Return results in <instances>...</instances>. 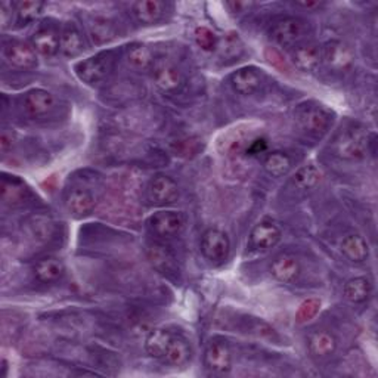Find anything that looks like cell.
Instances as JSON below:
<instances>
[{
	"mask_svg": "<svg viewBox=\"0 0 378 378\" xmlns=\"http://www.w3.org/2000/svg\"><path fill=\"white\" fill-rule=\"evenodd\" d=\"M12 12H14V5L9 2H4L2 6H0V16H2L4 27H8L9 18H12Z\"/></svg>",
	"mask_w": 378,
	"mask_h": 378,
	"instance_id": "39",
	"label": "cell"
},
{
	"mask_svg": "<svg viewBox=\"0 0 378 378\" xmlns=\"http://www.w3.org/2000/svg\"><path fill=\"white\" fill-rule=\"evenodd\" d=\"M60 39L61 36L52 27H43L39 31H36L33 36V46L34 49L45 55L53 56L60 50Z\"/></svg>",
	"mask_w": 378,
	"mask_h": 378,
	"instance_id": "20",
	"label": "cell"
},
{
	"mask_svg": "<svg viewBox=\"0 0 378 378\" xmlns=\"http://www.w3.org/2000/svg\"><path fill=\"white\" fill-rule=\"evenodd\" d=\"M205 367L212 372L223 375L228 374L232 367V355L230 346L225 342H213L209 345L204 355Z\"/></svg>",
	"mask_w": 378,
	"mask_h": 378,
	"instance_id": "10",
	"label": "cell"
},
{
	"mask_svg": "<svg viewBox=\"0 0 378 378\" xmlns=\"http://www.w3.org/2000/svg\"><path fill=\"white\" fill-rule=\"evenodd\" d=\"M345 296L352 303H364L371 296V284L367 278L350 279L345 286Z\"/></svg>",
	"mask_w": 378,
	"mask_h": 378,
	"instance_id": "29",
	"label": "cell"
},
{
	"mask_svg": "<svg viewBox=\"0 0 378 378\" xmlns=\"http://www.w3.org/2000/svg\"><path fill=\"white\" fill-rule=\"evenodd\" d=\"M226 6L231 9V12H249L254 4L253 2H226Z\"/></svg>",
	"mask_w": 378,
	"mask_h": 378,
	"instance_id": "40",
	"label": "cell"
},
{
	"mask_svg": "<svg viewBox=\"0 0 378 378\" xmlns=\"http://www.w3.org/2000/svg\"><path fill=\"white\" fill-rule=\"evenodd\" d=\"M296 6L305 8V9H315V8H319L320 4L319 2H296Z\"/></svg>",
	"mask_w": 378,
	"mask_h": 378,
	"instance_id": "42",
	"label": "cell"
},
{
	"mask_svg": "<svg viewBox=\"0 0 378 378\" xmlns=\"http://www.w3.org/2000/svg\"><path fill=\"white\" fill-rule=\"evenodd\" d=\"M34 275L43 284H50L58 281L64 275V264L55 257H46L36 263Z\"/></svg>",
	"mask_w": 378,
	"mask_h": 378,
	"instance_id": "22",
	"label": "cell"
},
{
	"mask_svg": "<svg viewBox=\"0 0 378 378\" xmlns=\"http://www.w3.org/2000/svg\"><path fill=\"white\" fill-rule=\"evenodd\" d=\"M231 242L225 232L219 230L205 231L201 238V252L207 260L223 263L230 256Z\"/></svg>",
	"mask_w": 378,
	"mask_h": 378,
	"instance_id": "7",
	"label": "cell"
},
{
	"mask_svg": "<svg viewBox=\"0 0 378 378\" xmlns=\"http://www.w3.org/2000/svg\"><path fill=\"white\" fill-rule=\"evenodd\" d=\"M151 71H153V79L156 86L166 93H175L183 85L180 71L168 60L161 58L156 61Z\"/></svg>",
	"mask_w": 378,
	"mask_h": 378,
	"instance_id": "8",
	"label": "cell"
},
{
	"mask_svg": "<svg viewBox=\"0 0 378 378\" xmlns=\"http://www.w3.org/2000/svg\"><path fill=\"white\" fill-rule=\"evenodd\" d=\"M369 139L364 129H349L334 142L335 156L343 160H362L368 154Z\"/></svg>",
	"mask_w": 378,
	"mask_h": 378,
	"instance_id": "1",
	"label": "cell"
},
{
	"mask_svg": "<svg viewBox=\"0 0 378 378\" xmlns=\"http://www.w3.org/2000/svg\"><path fill=\"white\" fill-rule=\"evenodd\" d=\"M319 309H320V301L319 300L309 298V300L303 301V303L300 305V308L297 310V315H296L297 323H300V324L308 323V320H310V319H313L316 316Z\"/></svg>",
	"mask_w": 378,
	"mask_h": 378,
	"instance_id": "34",
	"label": "cell"
},
{
	"mask_svg": "<svg viewBox=\"0 0 378 378\" xmlns=\"http://www.w3.org/2000/svg\"><path fill=\"white\" fill-rule=\"evenodd\" d=\"M271 272L276 281L290 284L297 279L300 274V264L296 257L290 254H281L272 261Z\"/></svg>",
	"mask_w": 378,
	"mask_h": 378,
	"instance_id": "18",
	"label": "cell"
},
{
	"mask_svg": "<svg viewBox=\"0 0 378 378\" xmlns=\"http://www.w3.org/2000/svg\"><path fill=\"white\" fill-rule=\"evenodd\" d=\"M112 67H114V56H112V53H99L75 64L74 71L82 82L94 86L102 83L108 77Z\"/></svg>",
	"mask_w": 378,
	"mask_h": 378,
	"instance_id": "3",
	"label": "cell"
},
{
	"mask_svg": "<svg viewBox=\"0 0 378 378\" xmlns=\"http://www.w3.org/2000/svg\"><path fill=\"white\" fill-rule=\"evenodd\" d=\"M185 217L178 212H158L148 219L153 234L161 238H173L185 230Z\"/></svg>",
	"mask_w": 378,
	"mask_h": 378,
	"instance_id": "6",
	"label": "cell"
},
{
	"mask_svg": "<svg viewBox=\"0 0 378 378\" xmlns=\"http://www.w3.org/2000/svg\"><path fill=\"white\" fill-rule=\"evenodd\" d=\"M189 357H191V347H189L188 342L183 338H175L172 340V343H170L168 349H167V353L164 356L166 361L170 364V365H175V367H180V365H185Z\"/></svg>",
	"mask_w": 378,
	"mask_h": 378,
	"instance_id": "28",
	"label": "cell"
},
{
	"mask_svg": "<svg viewBox=\"0 0 378 378\" xmlns=\"http://www.w3.org/2000/svg\"><path fill=\"white\" fill-rule=\"evenodd\" d=\"M296 122L298 127L310 136H320L327 134L333 124V116L328 109L320 105H301L296 112Z\"/></svg>",
	"mask_w": 378,
	"mask_h": 378,
	"instance_id": "2",
	"label": "cell"
},
{
	"mask_svg": "<svg viewBox=\"0 0 378 378\" xmlns=\"http://www.w3.org/2000/svg\"><path fill=\"white\" fill-rule=\"evenodd\" d=\"M65 205L68 213L75 217L82 219L89 216L94 209V198L93 195L82 188H74L68 193L65 198Z\"/></svg>",
	"mask_w": 378,
	"mask_h": 378,
	"instance_id": "13",
	"label": "cell"
},
{
	"mask_svg": "<svg viewBox=\"0 0 378 378\" xmlns=\"http://www.w3.org/2000/svg\"><path fill=\"white\" fill-rule=\"evenodd\" d=\"M293 61L298 70L313 72L323 63V52L313 43H300L293 50Z\"/></svg>",
	"mask_w": 378,
	"mask_h": 378,
	"instance_id": "15",
	"label": "cell"
},
{
	"mask_svg": "<svg viewBox=\"0 0 378 378\" xmlns=\"http://www.w3.org/2000/svg\"><path fill=\"white\" fill-rule=\"evenodd\" d=\"M179 197L178 183L168 176H156L149 182L148 186V198L156 205H167L172 204Z\"/></svg>",
	"mask_w": 378,
	"mask_h": 378,
	"instance_id": "9",
	"label": "cell"
},
{
	"mask_svg": "<svg viewBox=\"0 0 378 378\" xmlns=\"http://www.w3.org/2000/svg\"><path fill=\"white\" fill-rule=\"evenodd\" d=\"M200 148H201V142L194 138L176 141L175 144H172L173 153L179 157H193L198 153Z\"/></svg>",
	"mask_w": 378,
	"mask_h": 378,
	"instance_id": "35",
	"label": "cell"
},
{
	"mask_svg": "<svg viewBox=\"0 0 378 378\" xmlns=\"http://www.w3.org/2000/svg\"><path fill=\"white\" fill-rule=\"evenodd\" d=\"M320 180V172L315 166H303L298 168L294 178L293 185L301 191H308V189L315 188Z\"/></svg>",
	"mask_w": 378,
	"mask_h": 378,
	"instance_id": "31",
	"label": "cell"
},
{
	"mask_svg": "<svg viewBox=\"0 0 378 378\" xmlns=\"http://www.w3.org/2000/svg\"><path fill=\"white\" fill-rule=\"evenodd\" d=\"M266 55H268V58H269V63L274 64L275 67H278L282 72H284V71H288V67H287L286 61L282 60V56H281L276 50H271V49H268V50H266Z\"/></svg>",
	"mask_w": 378,
	"mask_h": 378,
	"instance_id": "38",
	"label": "cell"
},
{
	"mask_svg": "<svg viewBox=\"0 0 378 378\" xmlns=\"http://www.w3.org/2000/svg\"><path fill=\"white\" fill-rule=\"evenodd\" d=\"M146 257L149 263L163 275H173L178 271V263L173 252L167 245L151 242L146 245Z\"/></svg>",
	"mask_w": 378,
	"mask_h": 378,
	"instance_id": "11",
	"label": "cell"
},
{
	"mask_svg": "<svg viewBox=\"0 0 378 378\" xmlns=\"http://www.w3.org/2000/svg\"><path fill=\"white\" fill-rule=\"evenodd\" d=\"M173 335L170 331L164 330V328H157L154 331H151L149 335L146 337V342H145V349L146 353L153 357H164L167 353V349L172 343Z\"/></svg>",
	"mask_w": 378,
	"mask_h": 378,
	"instance_id": "23",
	"label": "cell"
},
{
	"mask_svg": "<svg viewBox=\"0 0 378 378\" xmlns=\"http://www.w3.org/2000/svg\"><path fill=\"white\" fill-rule=\"evenodd\" d=\"M323 61L335 72H343L353 67L355 53L349 45L340 40H331L324 46Z\"/></svg>",
	"mask_w": 378,
	"mask_h": 378,
	"instance_id": "5",
	"label": "cell"
},
{
	"mask_svg": "<svg viewBox=\"0 0 378 378\" xmlns=\"http://www.w3.org/2000/svg\"><path fill=\"white\" fill-rule=\"evenodd\" d=\"M4 55L8 63L16 68L30 70L37 65V56L33 48L23 42H9L4 48Z\"/></svg>",
	"mask_w": 378,
	"mask_h": 378,
	"instance_id": "12",
	"label": "cell"
},
{
	"mask_svg": "<svg viewBox=\"0 0 378 378\" xmlns=\"http://www.w3.org/2000/svg\"><path fill=\"white\" fill-rule=\"evenodd\" d=\"M220 49L223 56H238L242 52V45L238 34L226 36L220 45Z\"/></svg>",
	"mask_w": 378,
	"mask_h": 378,
	"instance_id": "36",
	"label": "cell"
},
{
	"mask_svg": "<svg viewBox=\"0 0 378 378\" xmlns=\"http://www.w3.org/2000/svg\"><path fill=\"white\" fill-rule=\"evenodd\" d=\"M60 50L70 58H74L82 53L83 50V40L80 33L75 30V27L68 26L63 30L60 39Z\"/></svg>",
	"mask_w": 378,
	"mask_h": 378,
	"instance_id": "27",
	"label": "cell"
},
{
	"mask_svg": "<svg viewBox=\"0 0 378 378\" xmlns=\"http://www.w3.org/2000/svg\"><path fill=\"white\" fill-rule=\"evenodd\" d=\"M266 148H268L266 139L260 138V139H256L254 142L250 144V146L247 148V154L249 156H259V154L264 153V151H266Z\"/></svg>",
	"mask_w": 378,
	"mask_h": 378,
	"instance_id": "37",
	"label": "cell"
},
{
	"mask_svg": "<svg viewBox=\"0 0 378 378\" xmlns=\"http://www.w3.org/2000/svg\"><path fill=\"white\" fill-rule=\"evenodd\" d=\"M131 12L139 23L156 24L166 12V4L160 2V0H139V2L131 5Z\"/></svg>",
	"mask_w": 378,
	"mask_h": 378,
	"instance_id": "17",
	"label": "cell"
},
{
	"mask_svg": "<svg viewBox=\"0 0 378 378\" xmlns=\"http://www.w3.org/2000/svg\"><path fill=\"white\" fill-rule=\"evenodd\" d=\"M281 231L274 222L263 220L254 226L250 235V242L257 250H269L279 242Z\"/></svg>",
	"mask_w": 378,
	"mask_h": 378,
	"instance_id": "14",
	"label": "cell"
},
{
	"mask_svg": "<svg viewBox=\"0 0 378 378\" xmlns=\"http://www.w3.org/2000/svg\"><path fill=\"white\" fill-rule=\"evenodd\" d=\"M12 141H14L12 134H9L8 130H4L2 136H0V149L6 153V151H9V148H12Z\"/></svg>",
	"mask_w": 378,
	"mask_h": 378,
	"instance_id": "41",
	"label": "cell"
},
{
	"mask_svg": "<svg viewBox=\"0 0 378 378\" xmlns=\"http://www.w3.org/2000/svg\"><path fill=\"white\" fill-rule=\"evenodd\" d=\"M231 85L239 94H253L261 85V75L253 67H244L231 75Z\"/></svg>",
	"mask_w": 378,
	"mask_h": 378,
	"instance_id": "16",
	"label": "cell"
},
{
	"mask_svg": "<svg viewBox=\"0 0 378 378\" xmlns=\"http://www.w3.org/2000/svg\"><path fill=\"white\" fill-rule=\"evenodd\" d=\"M195 42L205 52L215 50L217 48V43H219L216 34L207 27H198L195 30Z\"/></svg>",
	"mask_w": 378,
	"mask_h": 378,
	"instance_id": "33",
	"label": "cell"
},
{
	"mask_svg": "<svg viewBox=\"0 0 378 378\" xmlns=\"http://www.w3.org/2000/svg\"><path fill=\"white\" fill-rule=\"evenodd\" d=\"M89 33H90L93 43L105 45L114 39L117 30H116L114 23L109 21L108 18L97 16V18H93L89 24Z\"/></svg>",
	"mask_w": 378,
	"mask_h": 378,
	"instance_id": "26",
	"label": "cell"
},
{
	"mask_svg": "<svg viewBox=\"0 0 378 378\" xmlns=\"http://www.w3.org/2000/svg\"><path fill=\"white\" fill-rule=\"evenodd\" d=\"M271 34L274 40L282 46H297L306 34V24L298 18H279L272 26Z\"/></svg>",
	"mask_w": 378,
	"mask_h": 378,
	"instance_id": "4",
	"label": "cell"
},
{
	"mask_svg": "<svg viewBox=\"0 0 378 378\" xmlns=\"http://www.w3.org/2000/svg\"><path fill=\"white\" fill-rule=\"evenodd\" d=\"M340 249H342V253L355 263H362L367 260L369 254L368 244L364 237L357 235V234H349L342 239V244H340Z\"/></svg>",
	"mask_w": 378,
	"mask_h": 378,
	"instance_id": "21",
	"label": "cell"
},
{
	"mask_svg": "<svg viewBox=\"0 0 378 378\" xmlns=\"http://www.w3.org/2000/svg\"><path fill=\"white\" fill-rule=\"evenodd\" d=\"M264 168H266V172L275 178H281L284 175H287L290 170H291V158L284 154V153H272L269 154L266 158H264L263 163Z\"/></svg>",
	"mask_w": 378,
	"mask_h": 378,
	"instance_id": "30",
	"label": "cell"
},
{
	"mask_svg": "<svg viewBox=\"0 0 378 378\" xmlns=\"http://www.w3.org/2000/svg\"><path fill=\"white\" fill-rule=\"evenodd\" d=\"M24 107L31 117L45 116L53 108V97L49 92L42 89L30 90L26 94Z\"/></svg>",
	"mask_w": 378,
	"mask_h": 378,
	"instance_id": "19",
	"label": "cell"
},
{
	"mask_svg": "<svg viewBox=\"0 0 378 378\" xmlns=\"http://www.w3.org/2000/svg\"><path fill=\"white\" fill-rule=\"evenodd\" d=\"M43 8H45V4L39 2V0H27V2L16 4L18 21H20L21 24H28L34 21L36 18L42 14Z\"/></svg>",
	"mask_w": 378,
	"mask_h": 378,
	"instance_id": "32",
	"label": "cell"
},
{
	"mask_svg": "<svg viewBox=\"0 0 378 378\" xmlns=\"http://www.w3.org/2000/svg\"><path fill=\"white\" fill-rule=\"evenodd\" d=\"M309 352L315 357H327L335 352L337 340L328 331H318L309 337Z\"/></svg>",
	"mask_w": 378,
	"mask_h": 378,
	"instance_id": "24",
	"label": "cell"
},
{
	"mask_svg": "<svg viewBox=\"0 0 378 378\" xmlns=\"http://www.w3.org/2000/svg\"><path fill=\"white\" fill-rule=\"evenodd\" d=\"M154 53L145 45H135L129 49L127 64L138 72L151 71L154 67Z\"/></svg>",
	"mask_w": 378,
	"mask_h": 378,
	"instance_id": "25",
	"label": "cell"
}]
</instances>
